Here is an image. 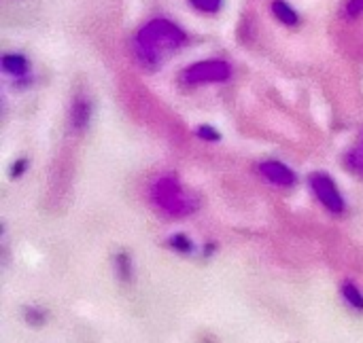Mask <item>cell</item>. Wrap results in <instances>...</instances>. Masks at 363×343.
<instances>
[{"mask_svg": "<svg viewBox=\"0 0 363 343\" xmlns=\"http://www.w3.org/2000/svg\"><path fill=\"white\" fill-rule=\"evenodd\" d=\"M187 5L200 15H217L223 9V0H187Z\"/></svg>", "mask_w": 363, "mask_h": 343, "instance_id": "cell-11", "label": "cell"}, {"mask_svg": "<svg viewBox=\"0 0 363 343\" xmlns=\"http://www.w3.org/2000/svg\"><path fill=\"white\" fill-rule=\"evenodd\" d=\"M196 138H198V140H202V142H219V140H221V134L217 132L212 126L202 123V126H198V128H196Z\"/></svg>", "mask_w": 363, "mask_h": 343, "instance_id": "cell-15", "label": "cell"}, {"mask_svg": "<svg viewBox=\"0 0 363 343\" xmlns=\"http://www.w3.org/2000/svg\"><path fill=\"white\" fill-rule=\"evenodd\" d=\"M0 68H3V72L13 79V85L15 87H28L32 83V77H30V72H32V62L28 60L26 54H21V51H9L5 54L3 58H0Z\"/></svg>", "mask_w": 363, "mask_h": 343, "instance_id": "cell-5", "label": "cell"}, {"mask_svg": "<svg viewBox=\"0 0 363 343\" xmlns=\"http://www.w3.org/2000/svg\"><path fill=\"white\" fill-rule=\"evenodd\" d=\"M28 169V159H23V157H19L13 165H11V176L13 178H19V176H23V172Z\"/></svg>", "mask_w": 363, "mask_h": 343, "instance_id": "cell-16", "label": "cell"}, {"mask_svg": "<svg viewBox=\"0 0 363 343\" xmlns=\"http://www.w3.org/2000/svg\"><path fill=\"white\" fill-rule=\"evenodd\" d=\"M189 43V34L170 17H151L132 36V58L144 72H155L168 56Z\"/></svg>", "mask_w": 363, "mask_h": 343, "instance_id": "cell-1", "label": "cell"}, {"mask_svg": "<svg viewBox=\"0 0 363 343\" xmlns=\"http://www.w3.org/2000/svg\"><path fill=\"white\" fill-rule=\"evenodd\" d=\"M168 244H170V248H175L177 252H183V255L191 252V248H193L191 239H189L185 233H177V235H173L170 239H168Z\"/></svg>", "mask_w": 363, "mask_h": 343, "instance_id": "cell-14", "label": "cell"}, {"mask_svg": "<svg viewBox=\"0 0 363 343\" xmlns=\"http://www.w3.org/2000/svg\"><path fill=\"white\" fill-rule=\"evenodd\" d=\"M338 15H340V19L346 23L361 19L363 17V0H342L340 9H338Z\"/></svg>", "mask_w": 363, "mask_h": 343, "instance_id": "cell-10", "label": "cell"}, {"mask_svg": "<svg viewBox=\"0 0 363 343\" xmlns=\"http://www.w3.org/2000/svg\"><path fill=\"white\" fill-rule=\"evenodd\" d=\"M115 267H117V276L124 282H130V278H132V259L126 252H119L115 257Z\"/></svg>", "mask_w": 363, "mask_h": 343, "instance_id": "cell-13", "label": "cell"}, {"mask_svg": "<svg viewBox=\"0 0 363 343\" xmlns=\"http://www.w3.org/2000/svg\"><path fill=\"white\" fill-rule=\"evenodd\" d=\"M344 165H346L349 172H353L355 176H361V178H363V130L359 132L357 142L346 151V155H344Z\"/></svg>", "mask_w": 363, "mask_h": 343, "instance_id": "cell-9", "label": "cell"}, {"mask_svg": "<svg viewBox=\"0 0 363 343\" xmlns=\"http://www.w3.org/2000/svg\"><path fill=\"white\" fill-rule=\"evenodd\" d=\"M342 297H344V301H346L353 309L363 311V292H361L353 282H344V284H342Z\"/></svg>", "mask_w": 363, "mask_h": 343, "instance_id": "cell-12", "label": "cell"}, {"mask_svg": "<svg viewBox=\"0 0 363 343\" xmlns=\"http://www.w3.org/2000/svg\"><path fill=\"white\" fill-rule=\"evenodd\" d=\"M234 77V66L223 58H208L187 64L179 72V83L183 87H204V85H223Z\"/></svg>", "mask_w": 363, "mask_h": 343, "instance_id": "cell-3", "label": "cell"}, {"mask_svg": "<svg viewBox=\"0 0 363 343\" xmlns=\"http://www.w3.org/2000/svg\"><path fill=\"white\" fill-rule=\"evenodd\" d=\"M270 13L285 28H298L302 21L300 13L289 0H270Z\"/></svg>", "mask_w": 363, "mask_h": 343, "instance_id": "cell-8", "label": "cell"}, {"mask_svg": "<svg viewBox=\"0 0 363 343\" xmlns=\"http://www.w3.org/2000/svg\"><path fill=\"white\" fill-rule=\"evenodd\" d=\"M149 198L160 212L173 218H183L198 210V200L183 189L175 174H164L155 178L149 189Z\"/></svg>", "mask_w": 363, "mask_h": 343, "instance_id": "cell-2", "label": "cell"}, {"mask_svg": "<svg viewBox=\"0 0 363 343\" xmlns=\"http://www.w3.org/2000/svg\"><path fill=\"white\" fill-rule=\"evenodd\" d=\"M91 102L87 95H77L70 104L68 110V121H70V130L72 132H85L89 121H91Z\"/></svg>", "mask_w": 363, "mask_h": 343, "instance_id": "cell-7", "label": "cell"}, {"mask_svg": "<svg viewBox=\"0 0 363 343\" xmlns=\"http://www.w3.org/2000/svg\"><path fill=\"white\" fill-rule=\"evenodd\" d=\"M257 172H259V176L265 182H270L274 187H280V189H292L298 182L296 172L289 167V165H285L283 161H276V159L261 161L257 165Z\"/></svg>", "mask_w": 363, "mask_h": 343, "instance_id": "cell-6", "label": "cell"}, {"mask_svg": "<svg viewBox=\"0 0 363 343\" xmlns=\"http://www.w3.org/2000/svg\"><path fill=\"white\" fill-rule=\"evenodd\" d=\"M308 185H310V191L314 193V198L319 200V204L331 214H342L346 210L342 193L327 172H312L308 176Z\"/></svg>", "mask_w": 363, "mask_h": 343, "instance_id": "cell-4", "label": "cell"}]
</instances>
